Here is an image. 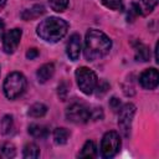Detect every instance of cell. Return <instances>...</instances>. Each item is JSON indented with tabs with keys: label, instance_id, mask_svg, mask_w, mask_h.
Listing matches in <instances>:
<instances>
[{
	"label": "cell",
	"instance_id": "8",
	"mask_svg": "<svg viewBox=\"0 0 159 159\" xmlns=\"http://www.w3.org/2000/svg\"><path fill=\"white\" fill-rule=\"evenodd\" d=\"M22 31L20 29H12L4 34L2 36V48L6 53H12L17 48L21 40Z\"/></svg>",
	"mask_w": 159,
	"mask_h": 159
},
{
	"label": "cell",
	"instance_id": "27",
	"mask_svg": "<svg viewBox=\"0 0 159 159\" xmlns=\"http://www.w3.org/2000/svg\"><path fill=\"white\" fill-rule=\"evenodd\" d=\"M5 4H6V0H0V9H2Z\"/></svg>",
	"mask_w": 159,
	"mask_h": 159
},
{
	"label": "cell",
	"instance_id": "1",
	"mask_svg": "<svg viewBox=\"0 0 159 159\" xmlns=\"http://www.w3.org/2000/svg\"><path fill=\"white\" fill-rule=\"evenodd\" d=\"M112 47L111 39L99 30H89L84 39V56L88 61H96L106 56Z\"/></svg>",
	"mask_w": 159,
	"mask_h": 159
},
{
	"label": "cell",
	"instance_id": "21",
	"mask_svg": "<svg viewBox=\"0 0 159 159\" xmlns=\"http://www.w3.org/2000/svg\"><path fill=\"white\" fill-rule=\"evenodd\" d=\"M50 7L56 12H62L68 6V0H48Z\"/></svg>",
	"mask_w": 159,
	"mask_h": 159
},
{
	"label": "cell",
	"instance_id": "17",
	"mask_svg": "<svg viewBox=\"0 0 159 159\" xmlns=\"http://www.w3.org/2000/svg\"><path fill=\"white\" fill-rule=\"evenodd\" d=\"M47 112V107L43 103H34L30 108H29V116L34 117V118H40L43 117Z\"/></svg>",
	"mask_w": 159,
	"mask_h": 159
},
{
	"label": "cell",
	"instance_id": "2",
	"mask_svg": "<svg viewBox=\"0 0 159 159\" xmlns=\"http://www.w3.org/2000/svg\"><path fill=\"white\" fill-rule=\"evenodd\" d=\"M67 30H68V24L65 20L51 16L42 20L39 24L36 32L42 40L47 42H57L67 34Z\"/></svg>",
	"mask_w": 159,
	"mask_h": 159
},
{
	"label": "cell",
	"instance_id": "23",
	"mask_svg": "<svg viewBox=\"0 0 159 159\" xmlns=\"http://www.w3.org/2000/svg\"><path fill=\"white\" fill-rule=\"evenodd\" d=\"M102 2L112 10H120L123 6V0H102Z\"/></svg>",
	"mask_w": 159,
	"mask_h": 159
},
{
	"label": "cell",
	"instance_id": "16",
	"mask_svg": "<svg viewBox=\"0 0 159 159\" xmlns=\"http://www.w3.org/2000/svg\"><path fill=\"white\" fill-rule=\"evenodd\" d=\"M157 4H158V0H139V2L137 5L139 9V12L142 15H147L154 10Z\"/></svg>",
	"mask_w": 159,
	"mask_h": 159
},
{
	"label": "cell",
	"instance_id": "22",
	"mask_svg": "<svg viewBox=\"0 0 159 159\" xmlns=\"http://www.w3.org/2000/svg\"><path fill=\"white\" fill-rule=\"evenodd\" d=\"M14 128V122H12V117L11 116H5L1 120V129L4 134H9Z\"/></svg>",
	"mask_w": 159,
	"mask_h": 159
},
{
	"label": "cell",
	"instance_id": "5",
	"mask_svg": "<svg viewBox=\"0 0 159 159\" xmlns=\"http://www.w3.org/2000/svg\"><path fill=\"white\" fill-rule=\"evenodd\" d=\"M120 148V137L117 132L109 130L107 132L101 142V153L103 158H112L114 157Z\"/></svg>",
	"mask_w": 159,
	"mask_h": 159
},
{
	"label": "cell",
	"instance_id": "24",
	"mask_svg": "<svg viewBox=\"0 0 159 159\" xmlns=\"http://www.w3.org/2000/svg\"><path fill=\"white\" fill-rule=\"evenodd\" d=\"M37 56H39L37 48H30V50L26 52V57H27L29 60H34V58L37 57Z\"/></svg>",
	"mask_w": 159,
	"mask_h": 159
},
{
	"label": "cell",
	"instance_id": "13",
	"mask_svg": "<svg viewBox=\"0 0 159 159\" xmlns=\"http://www.w3.org/2000/svg\"><path fill=\"white\" fill-rule=\"evenodd\" d=\"M29 133H30L34 138L43 139V138H46V137H47L48 130H47V128H46L45 125L34 123V124H30V125H29Z\"/></svg>",
	"mask_w": 159,
	"mask_h": 159
},
{
	"label": "cell",
	"instance_id": "12",
	"mask_svg": "<svg viewBox=\"0 0 159 159\" xmlns=\"http://www.w3.org/2000/svg\"><path fill=\"white\" fill-rule=\"evenodd\" d=\"M45 14V7L42 6V5H34L32 7H30V9H26L22 14H21V17L24 19V20H26V21H29V20H34V19H36V17H40L41 15H43Z\"/></svg>",
	"mask_w": 159,
	"mask_h": 159
},
{
	"label": "cell",
	"instance_id": "26",
	"mask_svg": "<svg viewBox=\"0 0 159 159\" xmlns=\"http://www.w3.org/2000/svg\"><path fill=\"white\" fill-rule=\"evenodd\" d=\"M4 27H5V24H4V21H2L1 19H0V32H2Z\"/></svg>",
	"mask_w": 159,
	"mask_h": 159
},
{
	"label": "cell",
	"instance_id": "19",
	"mask_svg": "<svg viewBox=\"0 0 159 159\" xmlns=\"http://www.w3.org/2000/svg\"><path fill=\"white\" fill-rule=\"evenodd\" d=\"M150 57V52L148 46L143 45V43H138V46L135 47V60L137 61H148Z\"/></svg>",
	"mask_w": 159,
	"mask_h": 159
},
{
	"label": "cell",
	"instance_id": "4",
	"mask_svg": "<svg viewBox=\"0 0 159 159\" xmlns=\"http://www.w3.org/2000/svg\"><path fill=\"white\" fill-rule=\"evenodd\" d=\"M76 80L80 89L84 94H91L98 84V78L97 75L88 67H78L76 70Z\"/></svg>",
	"mask_w": 159,
	"mask_h": 159
},
{
	"label": "cell",
	"instance_id": "9",
	"mask_svg": "<svg viewBox=\"0 0 159 159\" xmlns=\"http://www.w3.org/2000/svg\"><path fill=\"white\" fill-rule=\"evenodd\" d=\"M139 83L145 89H154L159 83V73L155 68H148L139 76Z\"/></svg>",
	"mask_w": 159,
	"mask_h": 159
},
{
	"label": "cell",
	"instance_id": "10",
	"mask_svg": "<svg viewBox=\"0 0 159 159\" xmlns=\"http://www.w3.org/2000/svg\"><path fill=\"white\" fill-rule=\"evenodd\" d=\"M66 52H67V56L72 60V61H76L78 60L80 57V53H81V37L78 34H73L68 42H67V47H66Z\"/></svg>",
	"mask_w": 159,
	"mask_h": 159
},
{
	"label": "cell",
	"instance_id": "6",
	"mask_svg": "<svg viewBox=\"0 0 159 159\" xmlns=\"http://www.w3.org/2000/svg\"><path fill=\"white\" fill-rule=\"evenodd\" d=\"M66 118L76 124L86 123L91 119V112L86 106L81 103H73L66 109Z\"/></svg>",
	"mask_w": 159,
	"mask_h": 159
},
{
	"label": "cell",
	"instance_id": "25",
	"mask_svg": "<svg viewBox=\"0 0 159 159\" xmlns=\"http://www.w3.org/2000/svg\"><path fill=\"white\" fill-rule=\"evenodd\" d=\"M111 107L116 111V109H119V107H120V103H119V101L117 99V98H112L111 99Z\"/></svg>",
	"mask_w": 159,
	"mask_h": 159
},
{
	"label": "cell",
	"instance_id": "11",
	"mask_svg": "<svg viewBox=\"0 0 159 159\" xmlns=\"http://www.w3.org/2000/svg\"><path fill=\"white\" fill-rule=\"evenodd\" d=\"M53 73H55L53 63H45L37 70L36 76H37V80H39L40 83H45L53 76Z\"/></svg>",
	"mask_w": 159,
	"mask_h": 159
},
{
	"label": "cell",
	"instance_id": "3",
	"mask_svg": "<svg viewBox=\"0 0 159 159\" xmlns=\"http://www.w3.org/2000/svg\"><path fill=\"white\" fill-rule=\"evenodd\" d=\"M4 93L9 99H16L26 89V78L20 72H11L4 81Z\"/></svg>",
	"mask_w": 159,
	"mask_h": 159
},
{
	"label": "cell",
	"instance_id": "7",
	"mask_svg": "<svg viewBox=\"0 0 159 159\" xmlns=\"http://www.w3.org/2000/svg\"><path fill=\"white\" fill-rule=\"evenodd\" d=\"M134 113H135V106L132 103H127L119 109L118 125L124 137H128L130 133V127H132V120H133Z\"/></svg>",
	"mask_w": 159,
	"mask_h": 159
},
{
	"label": "cell",
	"instance_id": "18",
	"mask_svg": "<svg viewBox=\"0 0 159 159\" xmlns=\"http://www.w3.org/2000/svg\"><path fill=\"white\" fill-rule=\"evenodd\" d=\"M22 155L26 159H36L40 157V149L35 143H29L25 145Z\"/></svg>",
	"mask_w": 159,
	"mask_h": 159
},
{
	"label": "cell",
	"instance_id": "14",
	"mask_svg": "<svg viewBox=\"0 0 159 159\" xmlns=\"http://www.w3.org/2000/svg\"><path fill=\"white\" fill-rule=\"evenodd\" d=\"M97 154V148H96V144L92 140H87L84 143V145L82 147L78 157L80 158H94Z\"/></svg>",
	"mask_w": 159,
	"mask_h": 159
},
{
	"label": "cell",
	"instance_id": "15",
	"mask_svg": "<svg viewBox=\"0 0 159 159\" xmlns=\"http://www.w3.org/2000/svg\"><path fill=\"white\" fill-rule=\"evenodd\" d=\"M15 154H16V150L11 143L9 142L0 143V159H10V158H14Z\"/></svg>",
	"mask_w": 159,
	"mask_h": 159
},
{
	"label": "cell",
	"instance_id": "20",
	"mask_svg": "<svg viewBox=\"0 0 159 159\" xmlns=\"http://www.w3.org/2000/svg\"><path fill=\"white\" fill-rule=\"evenodd\" d=\"M70 137V132L66 128H56L53 132V139L57 144H65Z\"/></svg>",
	"mask_w": 159,
	"mask_h": 159
}]
</instances>
